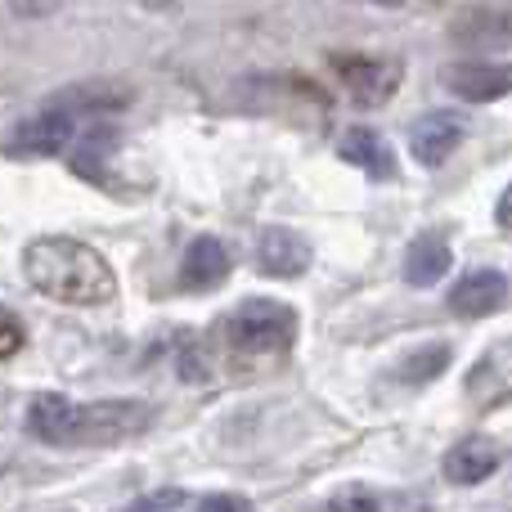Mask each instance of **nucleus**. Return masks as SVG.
<instances>
[{
    "label": "nucleus",
    "instance_id": "nucleus-1",
    "mask_svg": "<svg viewBox=\"0 0 512 512\" xmlns=\"http://www.w3.org/2000/svg\"><path fill=\"white\" fill-rule=\"evenodd\" d=\"M153 405L144 400H68L59 391H45L27 405V432L45 445H77V450H95V445H117L131 436L149 432Z\"/></svg>",
    "mask_w": 512,
    "mask_h": 512
},
{
    "label": "nucleus",
    "instance_id": "nucleus-2",
    "mask_svg": "<svg viewBox=\"0 0 512 512\" xmlns=\"http://www.w3.org/2000/svg\"><path fill=\"white\" fill-rule=\"evenodd\" d=\"M23 270L36 292L63 301V306H108V301L117 297L113 265L90 248V243L63 239V234L27 243Z\"/></svg>",
    "mask_w": 512,
    "mask_h": 512
},
{
    "label": "nucleus",
    "instance_id": "nucleus-3",
    "mask_svg": "<svg viewBox=\"0 0 512 512\" xmlns=\"http://www.w3.org/2000/svg\"><path fill=\"white\" fill-rule=\"evenodd\" d=\"M297 342V310L274 297H248L221 319V346L243 369H270L288 360Z\"/></svg>",
    "mask_w": 512,
    "mask_h": 512
},
{
    "label": "nucleus",
    "instance_id": "nucleus-4",
    "mask_svg": "<svg viewBox=\"0 0 512 512\" xmlns=\"http://www.w3.org/2000/svg\"><path fill=\"white\" fill-rule=\"evenodd\" d=\"M328 68L342 81V90L351 95V104L360 108H382L405 81V63L400 59H382V54H328Z\"/></svg>",
    "mask_w": 512,
    "mask_h": 512
},
{
    "label": "nucleus",
    "instance_id": "nucleus-5",
    "mask_svg": "<svg viewBox=\"0 0 512 512\" xmlns=\"http://www.w3.org/2000/svg\"><path fill=\"white\" fill-rule=\"evenodd\" d=\"M441 86L450 95L468 99V104H495V99L512 95V63H481V59L445 63Z\"/></svg>",
    "mask_w": 512,
    "mask_h": 512
},
{
    "label": "nucleus",
    "instance_id": "nucleus-6",
    "mask_svg": "<svg viewBox=\"0 0 512 512\" xmlns=\"http://www.w3.org/2000/svg\"><path fill=\"white\" fill-rule=\"evenodd\" d=\"M463 135H468V117L450 113V108H436V113H423L409 126V153H414L423 167H441L463 144Z\"/></svg>",
    "mask_w": 512,
    "mask_h": 512
},
{
    "label": "nucleus",
    "instance_id": "nucleus-7",
    "mask_svg": "<svg viewBox=\"0 0 512 512\" xmlns=\"http://www.w3.org/2000/svg\"><path fill=\"white\" fill-rule=\"evenodd\" d=\"M77 135V113L63 104H50L45 113L27 117L14 135H9V153H36V158H50V153H63Z\"/></svg>",
    "mask_w": 512,
    "mask_h": 512
},
{
    "label": "nucleus",
    "instance_id": "nucleus-8",
    "mask_svg": "<svg viewBox=\"0 0 512 512\" xmlns=\"http://www.w3.org/2000/svg\"><path fill=\"white\" fill-rule=\"evenodd\" d=\"M450 36L468 50H495V45H512V0L499 5H472L454 18Z\"/></svg>",
    "mask_w": 512,
    "mask_h": 512
},
{
    "label": "nucleus",
    "instance_id": "nucleus-9",
    "mask_svg": "<svg viewBox=\"0 0 512 512\" xmlns=\"http://www.w3.org/2000/svg\"><path fill=\"white\" fill-rule=\"evenodd\" d=\"M504 297H508V279L499 270H468L450 288L445 306H450L459 319H486L504 306Z\"/></svg>",
    "mask_w": 512,
    "mask_h": 512
},
{
    "label": "nucleus",
    "instance_id": "nucleus-10",
    "mask_svg": "<svg viewBox=\"0 0 512 512\" xmlns=\"http://www.w3.org/2000/svg\"><path fill=\"white\" fill-rule=\"evenodd\" d=\"M499 463H504V445H499L495 436H481L477 432V436H463V441L445 454L441 472L454 481V486H481V481H486Z\"/></svg>",
    "mask_w": 512,
    "mask_h": 512
},
{
    "label": "nucleus",
    "instance_id": "nucleus-11",
    "mask_svg": "<svg viewBox=\"0 0 512 512\" xmlns=\"http://www.w3.org/2000/svg\"><path fill=\"white\" fill-rule=\"evenodd\" d=\"M256 261H261V270L270 279H297L310 265V243L306 234L288 230V225H270L261 234V243H256Z\"/></svg>",
    "mask_w": 512,
    "mask_h": 512
},
{
    "label": "nucleus",
    "instance_id": "nucleus-12",
    "mask_svg": "<svg viewBox=\"0 0 512 512\" xmlns=\"http://www.w3.org/2000/svg\"><path fill=\"white\" fill-rule=\"evenodd\" d=\"M230 279V252H225L221 239L203 234V239L189 243L185 261H180V288L189 292H212Z\"/></svg>",
    "mask_w": 512,
    "mask_h": 512
},
{
    "label": "nucleus",
    "instance_id": "nucleus-13",
    "mask_svg": "<svg viewBox=\"0 0 512 512\" xmlns=\"http://www.w3.org/2000/svg\"><path fill=\"white\" fill-rule=\"evenodd\" d=\"M337 153H342V162L360 167L364 176H373V180H396V171H400L391 144L382 140L373 126H351V131L342 135V144H337Z\"/></svg>",
    "mask_w": 512,
    "mask_h": 512
},
{
    "label": "nucleus",
    "instance_id": "nucleus-14",
    "mask_svg": "<svg viewBox=\"0 0 512 512\" xmlns=\"http://www.w3.org/2000/svg\"><path fill=\"white\" fill-rule=\"evenodd\" d=\"M468 396L477 405H499L512 400V337L499 342L495 351H486V360L468 373Z\"/></svg>",
    "mask_w": 512,
    "mask_h": 512
},
{
    "label": "nucleus",
    "instance_id": "nucleus-15",
    "mask_svg": "<svg viewBox=\"0 0 512 512\" xmlns=\"http://www.w3.org/2000/svg\"><path fill=\"white\" fill-rule=\"evenodd\" d=\"M454 265V252L445 243V234H418L405 252V283L409 288H432L450 274Z\"/></svg>",
    "mask_w": 512,
    "mask_h": 512
},
{
    "label": "nucleus",
    "instance_id": "nucleus-16",
    "mask_svg": "<svg viewBox=\"0 0 512 512\" xmlns=\"http://www.w3.org/2000/svg\"><path fill=\"white\" fill-rule=\"evenodd\" d=\"M450 360H454V351L445 342H423L418 351H409L405 360H400L396 378L405 382V387H427V382H436L450 369Z\"/></svg>",
    "mask_w": 512,
    "mask_h": 512
},
{
    "label": "nucleus",
    "instance_id": "nucleus-17",
    "mask_svg": "<svg viewBox=\"0 0 512 512\" xmlns=\"http://www.w3.org/2000/svg\"><path fill=\"white\" fill-rule=\"evenodd\" d=\"M23 342H27V328H23V319H18L14 310H5V306H0V360H9V355H18V351H23Z\"/></svg>",
    "mask_w": 512,
    "mask_h": 512
},
{
    "label": "nucleus",
    "instance_id": "nucleus-18",
    "mask_svg": "<svg viewBox=\"0 0 512 512\" xmlns=\"http://www.w3.org/2000/svg\"><path fill=\"white\" fill-rule=\"evenodd\" d=\"M180 378L185 382H207L212 378V364H207V355H203V346L198 342L180 346Z\"/></svg>",
    "mask_w": 512,
    "mask_h": 512
},
{
    "label": "nucleus",
    "instance_id": "nucleus-19",
    "mask_svg": "<svg viewBox=\"0 0 512 512\" xmlns=\"http://www.w3.org/2000/svg\"><path fill=\"white\" fill-rule=\"evenodd\" d=\"M135 508H140V512H149V508H198V499L180 495V490H162V495H144V499H135Z\"/></svg>",
    "mask_w": 512,
    "mask_h": 512
},
{
    "label": "nucleus",
    "instance_id": "nucleus-20",
    "mask_svg": "<svg viewBox=\"0 0 512 512\" xmlns=\"http://www.w3.org/2000/svg\"><path fill=\"white\" fill-rule=\"evenodd\" d=\"M198 508H216V512H243V508H248V499H239V495H207V499H198Z\"/></svg>",
    "mask_w": 512,
    "mask_h": 512
},
{
    "label": "nucleus",
    "instance_id": "nucleus-21",
    "mask_svg": "<svg viewBox=\"0 0 512 512\" xmlns=\"http://www.w3.org/2000/svg\"><path fill=\"white\" fill-rule=\"evenodd\" d=\"M9 5H14L18 14H27V18H41V14H50L54 9V0H9Z\"/></svg>",
    "mask_w": 512,
    "mask_h": 512
},
{
    "label": "nucleus",
    "instance_id": "nucleus-22",
    "mask_svg": "<svg viewBox=\"0 0 512 512\" xmlns=\"http://www.w3.org/2000/svg\"><path fill=\"white\" fill-rule=\"evenodd\" d=\"M333 508H382V499H373V495H337Z\"/></svg>",
    "mask_w": 512,
    "mask_h": 512
},
{
    "label": "nucleus",
    "instance_id": "nucleus-23",
    "mask_svg": "<svg viewBox=\"0 0 512 512\" xmlns=\"http://www.w3.org/2000/svg\"><path fill=\"white\" fill-rule=\"evenodd\" d=\"M495 221H499V230H512V185L504 189V198H499V207H495Z\"/></svg>",
    "mask_w": 512,
    "mask_h": 512
},
{
    "label": "nucleus",
    "instance_id": "nucleus-24",
    "mask_svg": "<svg viewBox=\"0 0 512 512\" xmlns=\"http://www.w3.org/2000/svg\"><path fill=\"white\" fill-rule=\"evenodd\" d=\"M144 5H153V9H162V5H171V0H144Z\"/></svg>",
    "mask_w": 512,
    "mask_h": 512
},
{
    "label": "nucleus",
    "instance_id": "nucleus-25",
    "mask_svg": "<svg viewBox=\"0 0 512 512\" xmlns=\"http://www.w3.org/2000/svg\"><path fill=\"white\" fill-rule=\"evenodd\" d=\"M373 5H400V0H373Z\"/></svg>",
    "mask_w": 512,
    "mask_h": 512
}]
</instances>
